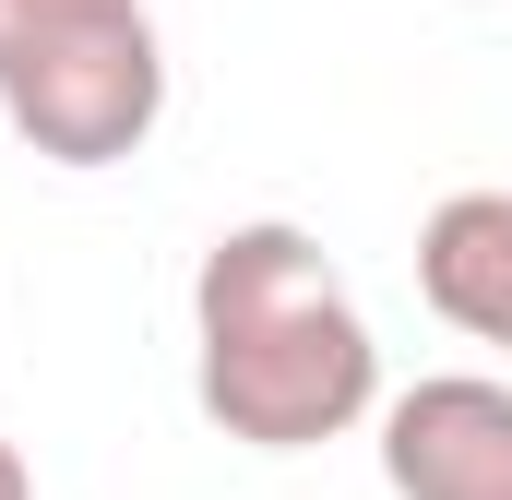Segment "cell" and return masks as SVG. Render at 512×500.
Masks as SVG:
<instances>
[{"label":"cell","instance_id":"obj_5","mask_svg":"<svg viewBox=\"0 0 512 500\" xmlns=\"http://www.w3.org/2000/svg\"><path fill=\"white\" fill-rule=\"evenodd\" d=\"M72 12H96V0H0V60H12L24 36H48V24H72Z\"/></svg>","mask_w":512,"mask_h":500},{"label":"cell","instance_id":"obj_2","mask_svg":"<svg viewBox=\"0 0 512 500\" xmlns=\"http://www.w3.org/2000/svg\"><path fill=\"white\" fill-rule=\"evenodd\" d=\"M0 108H12V131L36 155H60V167L131 155L155 131V108H167V60H155L143 0H96V12H72L48 36H24L0 60Z\"/></svg>","mask_w":512,"mask_h":500},{"label":"cell","instance_id":"obj_6","mask_svg":"<svg viewBox=\"0 0 512 500\" xmlns=\"http://www.w3.org/2000/svg\"><path fill=\"white\" fill-rule=\"evenodd\" d=\"M0 500H24V453L12 441H0Z\"/></svg>","mask_w":512,"mask_h":500},{"label":"cell","instance_id":"obj_1","mask_svg":"<svg viewBox=\"0 0 512 500\" xmlns=\"http://www.w3.org/2000/svg\"><path fill=\"white\" fill-rule=\"evenodd\" d=\"M203 417L251 453L334 441L370 405V322L298 227H227L203 250Z\"/></svg>","mask_w":512,"mask_h":500},{"label":"cell","instance_id":"obj_4","mask_svg":"<svg viewBox=\"0 0 512 500\" xmlns=\"http://www.w3.org/2000/svg\"><path fill=\"white\" fill-rule=\"evenodd\" d=\"M417 286H429L441 322L512 346V191H453L417 239Z\"/></svg>","mask_w":512,"mask_h":500},{"label":"cell","instance_id":"obj_3","mask_svg":"<svg viewBox=\"0 0 512 500\" xmlns=\"http://www.w3.org/2000/svg\"><path fill=\"white\" fill-rule=\"evenodd\" d=\"M393 500H512V393L501 381H417L382 417Z\"/></svg>","mask_w":512,"mask_h":500}]
</instances>
